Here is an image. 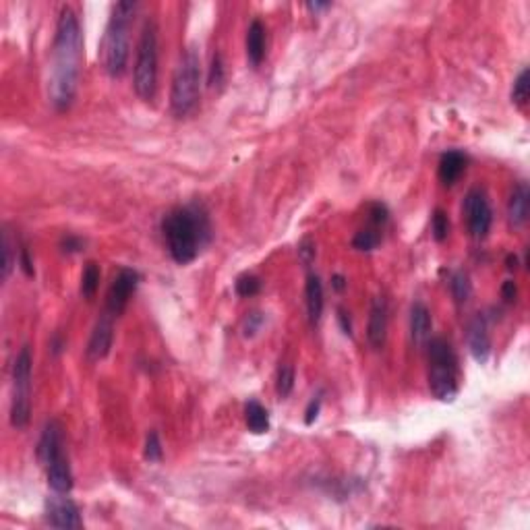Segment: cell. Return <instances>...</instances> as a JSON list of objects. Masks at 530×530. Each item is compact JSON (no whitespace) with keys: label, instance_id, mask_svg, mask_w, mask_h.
I'll return each mask as SVG.
<instances>
[{"label":"cell","instance_id":"1","mask_svg":"<svg viewBox=\"0 0 530 530\" xmlns=\"http://www.w3.org/2000/svg\"><path fill=\"white\" fill-rule=\"evenodd\" d=\"M83 58V36L77 13L64 6L56 23V38L52 48V75H50V100L56 110L73 104Z\"/></svg>","mask_w":530,"mask_h":530},{"label":"cell","instance_id":"2","mask_svg":"<svg viewBox=\"0 0 530 530\" xmlns=\"http://www.w3.org/2000/svg\"><path fill=\"white\" fill-rule=\"evenodd\" d=\"M162 234L170 257L178 265H187L197 259V255L210 240L212 226L208 213L199 205H187L166 213V218L162 220Z\"/></svg>","mask_w":530,"mask_h":530},{"label":"cell","instance_id":"3","mask_svg":"<svg viewBox=\"0 0 530 530\" xmlns=\"http://www.w3.org/2000/svg\"><path fill=\"white\" fill-rule=\"evenodd\" d=\"M137 11V2H118L112 9L106 34L102 40V64L110 77H123L127 71L128 50H131V19Z\"/></svg>","mask_w":530,"mask_h":530},{"label":"cell","instance_id":"4","mask_svg":"<svg viewBox=\"0 0 530 530\" xmlns=\"http://www.w3.org/2000/svg\"><path fill=\"white\" fill-rule=\"evenodd\" d=\"M427 352H429V389L437 400L452 402L458 394V383H460L456 352L452 344L439 336L427 340Z\"/></svg>","mask_w":530,"mask_h":530},{"label":"cell","instance_id":"5","mask_svg":"<svg viewBox=\"0 0 530 530\" xmlns=\"http://www.w3.org/2000/svg\"><path fill=\"white\" fill-rule=\"evenodd\" d=\"M201 98V61L199 52L189 48L172 77V89H170V108L176 118H185L195 112Z\"/></svg>","mask_w":530,"mask_h":530},{"label":"cell","instance_id":"6","mask_svg":"<svg viewBox=\"0 0 530 530\" xmlns=\"http://www.w3.org/2000/svg\"><path fill=\"white\" fill-rule=\"evenodd\" d=\"M133 87L135 93L151 102L158 91V25L148 19L141 27V36L137 44V56L133 68Z\"/></svg>","mask_w":530,"mask_h":530},{"label":"cell","instance_id":"7","mask_svg":"<svg viewBox=\"0 0 530 530\" xmlns=\"http://www.w3.org/2000/svg\"><path fill=\"white\" fill-rule=\"evenodd\" d=\"M31 367L34 359L29 346H23L13 362V396H11V424L25 429L31 419Z\"/></svg>","mask_w":530,"mask_h":530},{"label":"cell","instance_id":"8","mask_svg":"<svg viewBox=\"0 0 530 530\" xmlns=\"http://www.w3.org/2000/svg\"><path fill=\"white\" fill-rule=\"evenodd\" d=\"M464 215H467L468 233L472 238H485L493 224V212L489 203L487 193L483 189H470L464 197Z\"/></svg>","mask_w":530,"mask_h":530},{"label":"cell","instance_id":"9","mask_svg":"<svg viewBox=\"0 0 530 530\" xmlns=\"http://www.w3.org/2000/svg\"><path fill=\"white\" fill-rule=\"evenodd\" d=\"M137 284H139V274L131 267H123L110 284L106 297V313L118 317L127 309L128 298L133 297Z\"/></svg>","mask_w":530,"mask_h":530},{"label":"cell","instance_id":"10","mask_svg":"<svg viewBox=\"0 0 530 530\" xmlns=\"http://www.w3.org/2000/svg\"><path fill=\"white\" fill-rule=\"evenodd\" d=\"M46 520L54 529H81L83 520L79 516V508L73 499L64 497V493H56L46 501Z\"/></svg>","mask_w":530,"mask_h":530},{"label":"cell","instance_id":"11","mask_svg":"<svg viewBox=\"0 0 530 530\" xmlns=\"http://www.w3.org/2000/svg\"><path fill=\"white\" fill-rule=\"evenodd\" d=\"M114 342V315L104 313L98 319L91 336H89V344H87V359L91 362L102 361L106 359L110 348Z\"/></svg>","mask_w":530,"mask_h":530},{"label":"cell","instance_id":"12","mask_svg":"<svg viewBox=\"0 0 530 530\" xmlns=\"http://www.w3.org/2000/svg\"><path fill=\"white\" fill-rule=\"evenodd\" d=\"M468 348L477 362H487L491 355V336H489L487 317L477 315L468 323Z\"/></svg>","mask_w":530,"mask_h":530},{"label":"cell","instance_id":"13","mask_svg":"<svg viewBox=\"0 0 530 530\" xmlns=\"http://www.w3.org/2000/svg\"><path fill=\"white\" fill-rule=\"evenodd\" d=\"M385 338H387V302L383 297H375L369 313L367 340L375 350H379L385 344Z\"/></svg>","mask_w":530,"mask_h":530},{"label":"cell","instance_id":"14","mask_svg":"<svg viewBox=\"0 0 530 530\" xmlns=\"http://www.w3.org/2000/svg\"><path fill=\"white\" fill-rule=\"evenodd\" d=\"M46 474H48V485L54 493H68L73 489V472H71V464L68 458L63 454L54 456L48 464H46Z\"/></svg>","mask_w":530,"mask_h":530},{"label":"cell","instance_id":"15","mask_svg":"<svg viewBox=\"0 0 530 530\" xmlns=\"http://www.w3.org/2000/svg\"><path fill=\"white\" fill-rule=\"evenodd\" d=\"M58 454H63V427L58 421H50L44 427L42 437L38 442V458L46 467Z\"/></svg>","mask_w":530,"mask_h":530},{"label":"cell","instance_id":"16","mask_svg":"<svg viewBox=\"0 0 530 530\" xmlns=\"http://www.w3.org/2000/svg\"><path fill=\"white\" fill-rule=\"evenodd\" d=\"M530 213V189L526 183H518L509 195L508 220L514 228H520L526 224Z\"/></svg>","mask_w":530,"mask_h":530},{"label":"cell","instance_id":"17","mask_svg":"<svg viewBox=\"0 0 530 530\" xmlns=\"http://www.w3.org/2000/svg\"><path fill=\"white\" fill-rule=\"evenodd\" d=\"M468 164V158L462 153V151H458V149H449L446 151L444 156H442V160H439V180L444 183V185H454L462 174H464V170H467Z\"/></svg>","mask_w":530,"mask_h":530},{"label":"cell","instance_id":"18","mask_svg":"<svg viewBox=\"0 0 530 530\" xmlns=\"http://www.w3.org/2000/svg\"><path fill=\"white\" fill-rule=\"evenodd\" d=\"M245 46H247V61L253 68L263 63V58H265V27L259 19H255L249 25Z\"/></svg>","mask_w":530,"mask_h":530},{"label":"cell","instance_id":"19","mask_svg":"<svg viewBox=\"0 0 530 530\" xmlns=\"http://www.w3.org/2000/svg\"><path fill=\"white\" fill-rule=\"evenodd\" d=\"M431 325H433V321H431V313H429L427 305L414 302L410 309V336L417 346L427 344V340L431 336Z\"/></svg>","mask_w":530,"mask_h":530},{"label":"cell","instance_id":"20","mask_svg":"<svg viewBox=\"0 0 530 530\" xmlns=\"http://www.w3.org/2000/svg\"><path fill=\"white\" fill-rule=\"evenodd\" d=\"M305 302L311 323H317L323 313V284L317 274H309L305 284Z\"/></svg>","mask_w":530,"mask_h":530},{"label":"cell","instance_id":"21","mask_svg":"<svg viewBox=\"0 0 530 530\" xmlns=\"http://www.w3.org/2000/svg\"><path fill=\"white\" fill-rule=\"evenodd\" d=\"M245 423L255 435L267 433L270 431V414H267L265 406H261L257 400H249L245 406Z\"/></svg>","mask_w":530,"mask_h":530},{"label":"cell","instance_id":"22","mask_svg":"<svg viewBox=\"0 0 530 530\" xmlns=\"http://www.w3.org/2000/svg\"><path fill=\"white\" fill-rule=\"evenodd\" d=\"M449 290H452V297L458 305H464L470 295H472V284H470V277H468L467 272L458 270L454 272L452 277H449Z\"/></svg>","mask_w":530,"mask_h":530},{"label":"cell","instance_id":"23","mask_svg":"<svg viewBox=\"0 0 530 530\" xmlns=\"http://www.w3.org/2000/svg\"><path fill=\"white\" fill-rule=\"evenodd\" d=\"M379 243H382V234H379V228H375V226L362 228L352 238V247L357 251H373V249H377Z\"/></svg>","mask_w":530,"mask_h":530},{"label":"cell","instance_id":"24","mask_svg":"<svg viewBox=\"0 0 530 530\" xmlns=\"http://www.w3.org/2000/svg\"><path fill=\"white\" fill-rule=\"evenodd\" d=\"M530 96V71L529 68H522L520 75L516 77L514 87H511V102L516 106H524L529 102Z\"/></svg>","mask_w":530,"mask_h":530},{"label":"cell","instance_id":"25","mask_svg":"<svg viewBox=\"0 0 530 530\" xmlns=\"http://www.w3.org/2000/svg\"><path fill=\"white\" fill-rule=\"evenodd\" d=\"M292 389H295V367L282 365L276 375V394L284 400L292 394Z\"/></svg>","mask_w":530,"mask_h":530},{"label":"cell","instance_id":"26","mask_svg":"<svg viewBox=\"0 0 530 530\" xmlns=\"http://www.w3.org/2000/svg\"><path fill=\"white\" fill-rule=\"evenodd\" d=\"M98 286H100V267H98V263L89 261L85 265L83 276H81V295L85 298H91L98 292Z\"/></svg>","mask_w":530,"mask_h":530},{"label":"cell","instance_id":"27","mask_svg":"<svg viewBox=\"0 0 530 530\" xmlns=\"http://www.w3.org/2000/svg\"><path fill=\"white\" fill-rule=\"evenodd\" d=\"M234 290H236L238 297L243 298L255 297V295H259V290H261V280L257 276H253V274H243V276L234 282Z\"/></svg>","mask_w":530,"mask_h":530},{"label":"cell","instance_id":"28","mask_svg":"<svg viewBox=\"0 0 530 530\" xmlns=\"http://www.w3.org/2000/svg\"><path fill=\"white\" fill-rule=\"evenodd\" d=\"M431 230H433V238L437 243H444L449 236V218L444 210H435L433 218H431Z\"/></svg>","mask_w":530,"mask_h":530},{"label":"cell","instance_id":"29","mask_svg":"<svg viewBox=\"0 0 530 530\" xmlns=\"http://www.w3.org/2000/svg\"><path fill=\"white\" fill-rule=\"evenodd\" d=\"M143 456H146V460H148V462H160V460H162V456H164V452H162V444H160V437H158V433H156V431H151V433L148 435V439H146Z\"/></svg>","mask_w":530,"mask_h":530},{"label":"cell","instance_id":"30","mask_svg":"<svg viewBox=\"0 0 530 530\" xmlns=\"http://www.w3.org/2000/svg\"><path fill=\"white\" fill-rule=\"evenodd\" d=\"M13 243H11V236L4 230L2 233V280L11 276V270H13Z\"/></svg>","mask_w":530,"mask_h":530},{"label":"cell","instance_id":"31","mask_svg":"<svg viewBox=\"0 0 530 530\" xmlns=\"http://www.w3.org/2000/svg\"><path fill=\"white\" fill-rule=\"evenodd\" d=\"M210 87H222L226 81V68H224V61L222 54H215L212 58V66H210Z\"/></svg>","mask_w":530,"mask_h":530},{"label":"cell","instance_id":"32","mask_svg":"<svg viewBox=\"0 0 530 530\" xmlns=\"http://www.w3.org/2000/svg\"><path fill=\"white\" fill-rule=\"evenodd\" d=\"M387 215L389 213H387V208L383 203H373L371 210H369V220H371V224L375 228H379V226H383L387 222Z\"/></svg>","mask_w":530,"mask_h":530},{"label":"cell","instance_id":"33","mask_svg":"<svg viewBox=\"0 0 530 530\" xmlns=\"http://www.w3.org/2000/svg\"><path fill=\"white\" fill-rule=\"evenodd\" d=\"M83 240L79 236H73V234H66L63 240H61V249H63L64 253H77V251L83 249Z\"/></svg>","mask_w":530,"mask_h":530},{"label":"cell","instance_id":"34","mask_svg":"<svg viewBox=\"0 0 530 530\" xmlns=\"http://www.w3.org/2000/svg\"><path fill=\"white\" fill-rule=\"evenodd\" d=\"M261 323H263V317H261L259 313H251L249 317L245 319V336H247V338L255 336L257 330L261 327Z\"/></svg>","mask_w":530,"mask_h":530},{"label":"cell","instance_id":"35","mask_svg":"<svg viewBox=\"0 0 530 530\" xmlns=\"http://www.w3.org/2000/svg\"><path fill=\"white\" fill-rule=\"evenodd\" d=\"M298 255H300L302 263L309 265V263L313 261V257H315V247H313V243H311V240H302L300 247H298Z\"/></svg>","mask_w":530,"mask_h":530},{"label":"cell","instance_id":"36","mask_svg":"<svg viewBox=\"0 0 530 530\" xmlns=\"http://www.w3.org/2000/svg\"><path fill=\"white\" fill-rule=\"evenodd\" d=\"M516 297H518V286H516V282H514V280H506L504 286H501V298H504L506 302H514Z\"/></svg>","mask_w":530,"mask_h":530},{"label":"cell","instance_id":"37","mask_svg":"<svg viewBox=\"0 0 530 530\" xmlns=\"http://www.w3.org/2000/svg\"><path fill=\"white\" fill-rule=\"evenodd\" d=\"M319 408H321V398H313L311 402H309V406H307V417H305V423L307 424H313V421L317 419V414H319Z\"/></svg>","mask_w":530,"mask_h":530},{"label":"cell","instance_id":"38","mask_svg":"<svg viewBox=\"0 0 530 530\" xmlns=\"http://www.w3.org/2000/svg\"><path fill=\"white\" fill-rule=\"evenodd\" d=\"M338 323L340 327H342V332H344V336H352V321H350V315L344 311V309H338Z\"/></svg>","mask_w":530,"mask_h":530},{"label":"cell","instance_id":"39","mask_svg":"<svg viewBox=\"0 0 530 530\" xmlns=\"http://www.w3.org/2000/svg\"><path fill=\"white\" fill-rule=\"evenodd\" d=\"M19 263H21V270L27 274V276L31 277L34 276V263H31V259H29V253H27V249L23 247L21 251H19Z\"/></svg>","mask_w":530,"mask_h":530},{"label":"cell","instance_id":"40","mask_svg":"<svg viewBox=\"0 0 530 530\" xmlns=\"http://www.w3.org/2000/svg\"><path fill=\"white\" fill-rule=\"evenodd\" d=\"M330 6H332V2H307V9L313 11V13L325 11V9H330Z\"/></svg>","mask_w":530,"mask_h":530},{"label":"cell","instance_id":"41","mask_svg":"<svg viewBox=\"0 0 530 530\" xmlns=\"http://www.w3.org/2000/svg\"><path fill=\"white\" fill-rule=\"evenodd\" d=\"M332 280H334V288H336V290H344V288H346V280H344V276L336 274Z\"/></svg>","mask_w":530,"mask_h":530},{"label":"cell","instance_id":"42","mask_svg":"<svg viewBox=\"0 0 530 530\" xmlns=\"http://www.w3.org/2000/svg\"><path fill=\"white\" fill-rule=\"evenodd\" d=\"M516 265H518V257H516V255H509V257H508V270H516Z\"/></svg>","mask_w":530,"mask_h":530}]
</instances>
